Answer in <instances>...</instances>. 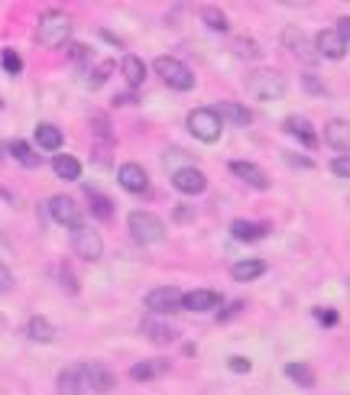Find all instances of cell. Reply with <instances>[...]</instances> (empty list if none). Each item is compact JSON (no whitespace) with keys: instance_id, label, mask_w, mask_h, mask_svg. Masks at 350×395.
I'll return each instance as SVG.
<instances>
[{"instance_id":"1","label":"cell","mask_w":350,"mask_h":395,"mask_svg":"<svg viewBox=\"0 0 350 395\" xmlns=\"http://www.w3.org/2000/svg\"><path fill=\"white\" fill-rule=\"evenodd\" d=\"M36 36L46 49H62L69 46L72 39V16L62 13V10H46L39 16V26H36Z\"/></svg>"},{"instance_id":"2","label":"cell","mask_w":350,"mask_h":395,"mask_svg":"<svg viewBox=\"0 0 350 395\" xmlns=\"http://www.w3.org/2000/svg\"><path fill=\"white\" fill-rule=\"evenodd\" d=\"M247 91L256 101H279L289 91V78L276 69H256L247 75Z\"/></svg>"},{"instance_id":"3","label":"cell","mask_w":350,"mask_h":395,"mask_svg":"<svg viewBox=\"0 0 350 395\" xmlns=\"http://www.w3.org/2000/svg\"><path fill=\"white\" fill-rule=\"evenodd\" d=\"M127 227H130V236H133L140 246H156V244L166 240V227H162V221L149 211H133L127 217Z\"/></svg>"},{"instance_id":"4","label":"cell","mask_w":350,"mask_h":395,"mask_svg":"<svg viewBox=\"0 0 350 395\" xmlns=\"http://www.w3.org/2000/svg\"><path fill=\"white\" fill-rule=\"evenodd\" d=\"M152 69H156V75H159L172 91H191V88H195V75H191V69L185 65V62L172 59V55H159V59L152 62Z\"/></svg>"},{"instance_id":"5","label":"cell","mask_w":350,"mask_h":395,"mask_svg":"<svg viewBox=\"0 0 350 395\" xmlns=\"http://www.w3.org/2000/svg\"><path fill=\"white\" fill-rule=\"evenodd\" d=\"M221 130H224V123L214 107H195L188 114V133L195 139H201V143H218L221 139Z\"/></svg>"},{"instance_id":"6","label":"cell","mask_w":350,"mask_h":395,"mask_svg":"<svg viewBox=\"0 0 350 395\" xmlns=\"http://www.w3.org/2000/svg\"><path fill=\"white\" fill-rule=\"evenodd\" d=\"M72 250H75V256H81L84 263H98L101 256H104V240H101V234L94 227H75L72 230Z\"/></svg>"},{"instance_id":"7","label":"cell","mask_w":350,"mask_h":395,"mask_svg":"<svg viewBox=\"0 0 350 395\" xmlns=\"http://www.w3.org/2000/svg\"><path fill=\"white\" fill-rule=\"evenodd\" d=\"M49 217H52L55 224H62V227L75 230V227H81L84 211H81V205H78L75 198H69V195H52V198H49Z\"/></svg>"},{"instance_id":"8","label":"cell","mask_w":350,"mask_h":395,"mask_svg":"<svg viewBox=\"0 0 350 395\" xmlns=\"http://www.w3.org/2000/svg\"><path fill=\"white\" fill-rule=\"evenodd\" d=\"M172 185H175V191H179V195H188V198L205 195V191H208L205 172H201V168H195V166L175 168V172H172Z\"/></svg>"},{"instance_id":"9","label":"cell","mask_w":350,"mask_h":395,"mask_svg":"<svg viewBox=\"0 0 350 395\" xmlns=\"http://www.w3.org/2000/svg\"><path fill=\"white\" fill-rule=\"evenodd\" d=\"M146 308H149L152 314H175L179 308H182V292L172 289V285H162V289H152L149 295H146Z\"/></svg>"},{"instance_id":"10","label":"cell","mask_w":350,"mask_h":395,"mask_svg":"<svg viewBox=\"0 0 350 395\" xmlns=\"http://www.w3.org/2000/svg\"><path fill=\"white\" fill-rule=\"evenodd\" d=\"M78 370H81L84 389H91V392H98V395H107L114 389V372L107 370L104 363H81Z\"/></svg>"},{"instance_id":"11","label":"cell","mask_w":350,"mask_h":395,"mask_svg":"<svg viewBox=\"0 0 350 395\" xmlns=\"http://www.w3.org/2000/svg\"><path fill=\"white\" fill-rule=\"evenodd\" d=\"M117 182H120V188L130 191V195H146V191H149V175H146V168L137 166V162H127V166H120V172H117Z\"/></svg>"},{"instance_id":"12","label":"cell","mask_w":350,"mask_h":395,"mask_svg":"<svg viewBox=\"0 0 350 395\" xmlns=\"http://www.w3.org/2000/svg\"><path fill=\"white\" fill-rule=\"evenodd\" d=\"M312 46H315V55H324V59H331V62L344 59V55H347V49H350L334 30H321L318 36L312 39Z\"/></svg>"},{"instance_id":"13","label":"cell","mask_w":350,"mask_h":395,"mask_svg":"<svg viewBox=\"0 0 350 395\" xmlns=\"http://www.w3.org/2000/svg\"><path fill=\"white\" fill-rule=\"evenodd\" d=\"M282 130L289 133L292 139H298V143L305 146V149H315L318 146V133H315V127L305 117H298V114H292V117H286V123H282Z\"/></svg>"},{"instance_id":"14","label":"cell","mask_w":350,"mask_h":395,"mask_svg":"<svg viewBox=\"0 0 350 395\" xmlns=\"http://www.w3.org/2000/svg\"><path fill=\"white\" fill-rule=\"evenodd\" d=\"M221 302L224 295L214 289H195L182 295V308H188V311H214V308H221Z\"/></svg>"},{"instance_id":"15","label":"cell","mask_w":350,"mask_h":395,"mask_svg":"<svg viewBox=\"0 0 350 395\" xmlns=\"http://www.w3.org/2000/svg\"><path fill=\"white\" fill-rule=\"evenodd\" d=\"M230 172L237 175V178H240V182H247L250 185V188H269V178H266V172H263V168L259 166H253V162H244V159H234L230 162Z\"/></svg>"},{"instance_id":"16","label":"cell","mask_w":350,"mask_h":395,"mask_svg":"<svg viewBox=\"0 0 350 395\" xmlns=\"http://www.w3.org/2000/svg\"><path fill=\"white\" fill-rule=\"evenodd\" d=\"M324 139H327V146L337 152V156H347V149H350V127H347V120H331L324 127Z\"/></svg>"},{"instance_id":"17","label":"cell","mask_w":350,"mask_h":395,"mask_svg":"<svg viewBox=\"0 0 350 395\" xmlns=\"http://www.w3.org/2000/svg\"><path fill=\"white\" fill-rule=\"evenodd\" d=\"M218 110V117H221V123H230V127H250L253 123V114L247 110L244 104H234V101H224V104H218L214 107Z\"/></svg>"},{"instance_id":"18","label":"cell","mask_w":350,"mask_h":395,"mask_svg":"<svg viewBox=\"0 0 350 395\" xmlns=\"http://www.w3.org/2000/svg\"><path fill=\"white\" fill-rule=\"evenodd\" d=\"M282 46L292 49L302 62H315V46L302 36V30H295V26H289V30L282 33Z\"/></svg>"},{"instance_id":"19","label":"cell","mask_w":350,"mask_h":395,"mask_svg":"<svg viewBox=\"0 0 350 395\" xmlns=\"http://www.w3.org/2000/svg\"><path fill=\"white\" fill-rule=\"evenodd\" d=\"M84 201H88V211H91L98 221H111V217H114V201L107 195H101L98 188H91V185L84 188Z\"/></svg>"},{"instance_id":"20","label":"cell","mask_w":350,"mask_h":395,"mask_svg":"<svg viewBox=\"0 0 350 395\" xmlns=\"http://www.w3.org/2000/svg\"><path fill=\"white\" fill-rule=\"evenodd\" d=\"M55 395H84V382H81V370L78 366H69V370L59 372Z\"/></svg>"},{"instance_id":"21","label":"cell","mask_w":350,"mask_h":395,"mask_svg":"<svg viewBox=\"0 0 350 395\" xmlns=\"http://www.w3.org/2000/svg\"><path fill=\"white\" fill-rule=\"evenodd\" d=\"M230 234L240 240V244H256V240H263V236L269 234L266 224H253V221H234L230 224Z\"/></svg>"},{"instance_id":"22","label":"cell","mask_w":350,"mask_h":395,"mask_svg":"<svg viewBox=\"0 0 350 395\" xmlns=\"http://www.w3.org/2000/svg\"><path fill=\"white\" fill-rule=\"evenodd\" d=\"M263 273H266V263L263 259H240V263L230 266V279H237V282H253Z\"/></svg>"},{"instance_id":"23","label":"cell","mask_w":350,"mask_h":395,"mask_svg":"<svg viewBox=\"0 0 350 395\" xmlns=\"http://www.w3.org/2000/svg\"><path fill=\"white\" fill-rule=\"evenodd\" d=\"M52 172L59 175L62 182H78L81 178V162L75 159V156H65V152H59L52 159Z\"/></svg>"},{"instance_id":"24","label":"cell","mask_w":350,"mask_h":395,"mask_svg":"<svg viewBox=\"0 0 350 395\" xmlns=\"http://www.w3.org/2000/svg\"><path fill=\"white\" fill-rule=\"evenodd\" d=\"M36 143H39V149L59 152L62 143H65V137H62V130L52 127V123H39L36 127Z\"/></svg>"},{"instance_id":"25","label":"cell","mask_w":350,"mask_h":395,"mask_svg":"<svg viewBox=\"0 0 350 395\" xmlns=\"http://www.w3.org/2000/svg\"><path fill=\"white\" fill-rule=\"evenodd\" d=\"M26 334H30V340L36 343H52L55 340V327L49 318H43V314H33L30 324H26Z\"/></svg>"},{"instance_id":"26","label":"cell","mask_w":350,"mask_h":395,"mask_svg":"<svg viewBox=\"0 0 350 395\" xmlns=\"http://www.w3.org/2000/svg\"><path fill=\"white\" fill-rule=\"evenodd\" d=\"M143 334L149 337L152 343H172L175 337H179V331H175L172 324H166V321H143Z\"/></svg>"},{"instance_id":"27","label":"cell","mask_w":350,"mask_h":395,"mask_svg":"<svg viewBox=\"0 0 350 395\" xmlns=\"http://www.w3.org/2000/svg\"><path fill=\"white\" fill-rule=\"evenodd\" d=\"M120 71H123L130 88H140V84L146 81V62L140 59V55H127V59L120 62Z\"/></svg>"},{"instance_id":"28","label":"cell","mask_w":350,"mask_h":395,"mask_svg":"<svg viewBox=\"0 0 350 395\" xmlns=\"http://www.w3.org/2000/svg\"><path fill=\"white\" fill-rule=\"evenodd\" d=\"M7 152H10V156H13V159L20 162L23 168H36V166H39V156L33 152V146L26 143V139H10V143H7Z\"/></svg>"},{"instance_id":"29","label":"cell","mask_w":350,"mask_h":395,"mask_svg":"<svg viewBox=\"0 0 350 395\" xmlns=\"http://www.w3.org/2000/svg\"><path fill=\"white\" fill-rule=\"evenodd\" d=\"M166 370H169L166 360H143V363L130 366V379L146 382V379H156V376H159V372H166Z\"/></svg>"},{"instance_id":"30","label":"cell","mask_w":350,"mask_h":395,"mask_svg":"<svg viewBox=\"0 0 350 395\" xmlns=\"http://www.w3.org/2000/svg\"><path fill=\"white\" fill-rule=\"evenodd\" d=\"M282 372H286L292 382H298L302 389H312L315 386V370L308 363H298V360H295V363H286V370H282Z\"/></svg>"},{"instance_id":"31","label":"cell","mask_w":350,"mask_h":395,"mask_svg":"<svg viewBox=\"0 0 350 395\" xmlns=\"http://www.w3.org/2000/svg\"><path fill=\"white\" fill-rule=\"evenodd\" d=\"M201 20H205V26L208 30H214V33H227L230 30L227 16H224L221 7H201Z\"/></svg>"},{"instance_id":"32","label":"cell","mask_w":350,"mask_h":395,"mask_svg":"<svg viewBox=\"0 0 350 395\" xmlns=\"http://www.w3.org/2000/svg\"><path fill=\"white\" fill-rule=\"evenodd\" d=\"M114 69H117V62H114V59L98 62V65H94V71H91V78H88V84H91L94 91H98V88H104V84H107V78L114 75Z\"/></svg>"},{"instance_id":"33","label":"cell","mask_w":350,"mask_h":395,"mask_svg":"<svg viewBox=\"0 0 350 395\" xmlns=\"http://www.w3.org/2000/svg\"><path fill=\"white\" fill-rule=\"evenodd\" d=\"M234 52L240 55V59H250V62L259 59V46L253 42L250 36H240V39H237V42H234Z\"/></svg>"},{"instance_id":"34","label":"cell","mask_w":350,"mask_h":395,"mask_svg":"<svg viewBox=\"0 0 350 395\" xmlns=\"http://www.w3.org/2000/svg\"><path fill=\"white\" fill-rule=\"evenodd\" d=\"M0 65H4L10 75H20V71H23V59H20L13 49H4V52H0Z\"/></svg>"},{"instance_id":"35","label":"cell","mask_w":350,"mask_h":395,"mask_svg":"<svg viewBox=\"0 0 350 395\" xmlns=\"http://www.w3.org/2000/svg\"><path fill=\"white\" fill-rule=\"evenodd\" d=\"M69 59L75 62V65L88 62V59H91V46H84V42H72V46H69Z\"/></svg>"},{"instance_id":"36","label":"cell","mask_w":350,"mask_h":395,"mask_svg":"<svg viewBox=\"0 0 350 395\" xmlns=\"http://www.w3.org/2000/svg\"><path fill=\"white\" fill-rule=\"evenodd\" d=\"M315 321L324 324V327H334L337 321H341V314H337L334 308H315Z\"/></svg>"},{"instance_id":"37","label":"cell","mask_w":350,"mask_h":395,"mask_svg":"<svg viewBox=\"0 0 350 395\" xmlns=\"http://www.w3.org/2000/svg\"><path fill=\"white\" fill-rule=\"evenodd\" d=\"M331 172H334L337 178H344V182H347V178H350V159H347V156H337V159L331 162Z\"/></svg>"},{"instance_id":"38","label":"cell","mask_w":350,"mask_h":395,"mask_svg":"<svg viewBox=\"0 0 350 395\" xmlns=\"http://www.w3.org/2000/svg\"><path fill=\"white\" fill-rule=\"evenodd\" d=\"M227 370H230V372H240V376H247V372L253 370V363H250L247 357H230V360H227Z\"/></svg>"},{"instance_id":"39","label":"cell","mask_w":350,"mask_h":395,"mask_svg":"<svg viewBox=\"0 0 350 395\" xmlns=\"http://www.w3.org/2000/svg\"><path fill=\"white\" fill-rule=\"evenodd\" d=\"M244 311V302H234V304H227V308H224L221 314H218V321H221V324H227L230 318H237V314Z\"/></svg>"},{"instance_id":"40","label":"cell","mask_w":350,"mask_h":395,"mask_svg":"<svg viewBox=\"0 0 350 395\" xmlns=\"http://www.w3.org/2000/svg\"><path fill=\"white\" fill-rule=\"evenodd\" d=\"M286 162H289V166H295V168H312L315 166L312 159H305V156H298V152H286Z\"/></svg>"},{"instance_id":"41","label":"cell","mask_w":350,"mask_h":395,"mask_svg":"<svg viewBox=\"0 0 350 395\" xmlns=\"http://www.w3.org/2000/svg\"><path fill=\"white\" fill-rule=\"evenodd\" d=\"M334 33L350 46V16H341V20H337V30H334Z\"/></svg>"},{"instance_id":"42","label":"cell","mask_w":350,"mask_h":395,"mask_svg":"<svg viewBox=\"0 0 350 395\" xmlns=\"http://www.w3.org/2000/svg\"><path fill=\"white\" fill-rule=\"evenodd\" d=\"M13 289V275H10V269L0 263V292H10Z\"/></svg>"},{"instance_id":"43","label":"cell","mask_w":350,"mask_h":395,"mask_svg":"<svg viewBox=\"0 0 350 395\" xmlns=\"http://www.w3.org/2000/svg\"><path fill=\"white\" fill-rule=\"evenodd\" d=\"M302 81H305V91H308V94H324V88H321V81H315L312 75H305Z\"/></svg>"},{"instance_id":"44","label":"cell","mask_w":350,"mask_h":395,"mask_svg":"<svg viewBox=\"0 0 350 395\" xmlns=\"http://www.w3.org/2000/svg\"><path fill=\"white\" fill-rule=\"evenodd\" d=\"M191 217H195V211H191V207H185V205H179V207H175V221H179V224L191 221Z\"/></svg>"},{"instance_id":"45","label":"cell","mask_w":350,"mask_h":395,"mask_svg":"<svg viewBox=\"0 0 350 395\" xmlns=\"http://www.w3.org/2000/svg\"><path fill=\"white\" fill-rule=\"evenodd\" d=\"M4 152H7V146H4V139H0V162H4Z\"/></svg>"},{"instance_id":"46","label":"cell","mask_w":350,"mask_h":395,"mask_svg":"<svg viewBox=\"0 0 350 395\" xmlns=\"http://www.w3.org/2000/svg\"><path fill=\"white\" fill-rule=\"evenodd\" d=\"M0 110H4V101H0Z\"/></svg>"}]
</instances>
